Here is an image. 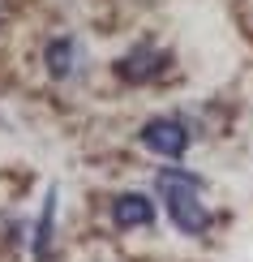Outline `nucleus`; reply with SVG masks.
I'll list each match as a JSON object with an SVG mask.
<instances>
[{"label": "nucleus", "instance_id": "3", "mask_svg": "<svg viewBox=\"0 0 253 262\" xmlns=\"http://www.w3.org/2000/svg\"><path fill=\"white\" fill-rule=\"evenodd\" d=\"M163 69H168V56H163L155 43H137L133 52H125V56L116 60V78H120V82H129V86L155 82Z\"/></svg>", "mask_w": 253, "mask_h": 262}, {"label": "nucleus", "instance_id": "5", "mask_svg": "<svg viewBox=\"0 0 253 262\" xmlns=\"http://www.w3.org/2000/svg\"><path fill=\"white\" fill-rule=\"evenodd\" d=\"M78 60H82V48H78L73 35H56L43 48V64H48L52 78H73V73H78Z\"/></svg>", "mask_w": 253, "mask_h": 262}, {"label": "nucleus", "instance_id": "6", "mask_svg": "<svg viewBox=\"0 0 253 262\" xmlns=\"http://www.w3.org/2000/svg\"><path fill=\"white\" fill-rule=\"evenodd\" d=\"M56 198H60V185H48V198H43L35 236H30V249H35V262H48V245H52V224H56Z\"/></svg>", "mask_w": 253, "mask_h": 262}, {"label": "nucleus", "instance_id": "4", "mask_svg": "<svg viewBox=\"0 0 253 262\" xmlns=\"http://www.w3.org/2000/svg\"><path fill=\"white\" fill-rule=\"evenodd\" d=\"M112 224L116 228H150L155 224V202L146 193H116L112 198Z\"/></svg>", "mask_w": 253, "mask_h": 262}, {"label": "nucleus", "instance_id": "1", "mask_svg": "<svg viewBox=\"0 0 253 262\" xmlns=\"http://www.w3.org/2000/svg\"><path fill=\"white\" fill-rule=\"evenodd\" d=\"M155 189L168 202V220L185 236H202L211 228V206L202 202V177H193L185 168H163L155 177Z\"/></svg>", "mask_w": 253, "mask_h": 262}, {"label": "nucleus", "instance_id": "2", "mask_svg": "<svg viewBox=\"0 0 253 262\" xmlns=\"http://www.w3.org/2000/svg\"><path fill=\"white\" fill-rule=\"evenodd\" d=\"M137 138L159 159H180L189 150V129H185V121H176V116H150Z\"/></svg>", "mask_w": 253, "mask_h": 262}]
</instances>
